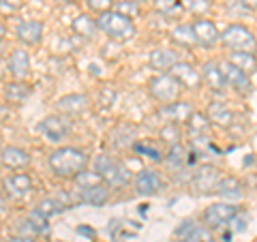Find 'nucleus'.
<instances>
[{
  "label": "nucleus",
  "instance_id": "nucleus-49",
  "mask_svg": "<svg viewBox=\"0 0 257 242\" xmlns=\"http://www.w3.org/2000/svg\"><path fill=\"white\" fill-rule=\"evenodd\" d=\"M255 172H257V161H255Z\"/></svg>",
  "mask_w": 257,
  "mask_h": 242
},
{
  "label": "nucleus",
  "instance_id": "nucleus-27",
  "mask_svg": "<svg viewBox=\"0 0 257 242\" xmlns=\"http://www.w3.org/2000/svg\"><path fill=\"white\" fill-rule=\"evenodd\" d=\"M172 41L180 47H191L197 45V37H195V30H193V24H178L174 30H172Z\"/></svg>",
  "mask_w": 257,
  "mask_h": 242
},
{
  "label": "nucleus",
  "instance_id": "nucleus-23",
  "mask_svg": "<svg viewBox=\"0 0 257 242\" xmlns=\"http://www.w3.org/2000/svg\"><path fill=\"white\" fill-rule=\"evenodd\" d=\"M206 116H208V120H210L212 125L221 127V129L229 127L231 123H234V111H231L227 107V103H223V101H210L208 103Z\"/></svg>",
  "mask_w": 257,
  "mask_h": 242
},
{
  "label": "nucleus",
  "instance_id": "nucleus-8",
  "mask_svg": "<svg viewBox=\"0 0 257 242\" xmlns=\"http://www.w3.org/2000/svg\"><path fill=\"white\" fill-rule=\"evenodd\" d=\"M3 193L7 195V199H13V201H22L32 195V191H35V182H32L30 174L26 172H15V174H9L5 176L3 180Z\"/></svg>",
  "mask_w": 257,
  "mask_h": 242
},
{
  "label": "nucleus",
  "instance_id": "nucleus-9",
  "mask_svg": "<svg viewBox=\"0 0 257 242\" xmlns=\"http://www.w3.org/2000/svg\"><path fill=\"white\" fill-rule=\"evenodd\" d=\"M133 187H135V191H138V195L152 197V195H159V193L165 189V180H163V176H161L157 169L146 167V169H142V172L135 176Z\"/></svg>",
  "mask_w": 257,
  "mask_h": 242
},
{
  "label": "nucleus",
  "instance_id": "nucleus-39",
  "mask_svg": "<svg viewBox=\"0 0 257 242\" xmlns=\"http://www.w3.org/2000/svg\"><path fill=\"white\" fill-rule=\"evenodd\" d=\"M26 219H28L32 225H35L39 233H47V231H50V225H47V221H50V219H47V216H43L41 212L37 210V208L26 214Z\"/></svg>",
  "mask_w": 257,
  "mask_h": 242
},
{
  "label": "nucleus",
  "instance_id": "nucleus-51",
  "mask_svg": "<svg viewBox=\"0 0 257 242\" xmlns=\"http://www.w3.org/2000/svg\"><path fill=\"white\" fill-rule=\"evenodd\" d=\"M114 3H118V0H114Z\"/></svg>",
  "mask_w": 257,
  "mask_h": 242
},
{
  "label": "nucleus",
  "instance_id": "nucleus-7",
  "mask_svg": "<svg viewBox=\"0 0 257 242\" xmlns=\"http://www.w3.org/2000/svg\"><path fill=\"white\" fill-rule=\"evenodd\" d=\"M223 172L219 167H214L210 163H204L199 165L195 172L191 174V187L193 191L197 193V195H212V193L216 191V184L221 182V176Z\"/></svg>",
  "mask_w": 257,
  "mask_h": 242
},
{
  "label": "nucleus",
  "instance_id": "nucleus-33",
  "mask_svg": "<svg viewBox=\"0 0 257 242\" xmlns=\"http://www.w3.org/2000/svg\"><path fill=\"white\" fill-rule=\"evenodd\" d=\"M73 182H75L77 191H82V189H88V187H94V184H101L103 178L94 172V169H84L82 174H77V176H75Z\"/></svg>",
  "mask_w": 257,
  "mask_h": 242
},
{
  "label": "nucleus",
  "instance_id": "nucleus-20",
  "mask_svg": "<svg viewBox=\"0 0 257 242\" xmlns=\"http://www.w3.org/2000/svg\"><path fill=\"white\" fill-rule=\"evenodd\" d=\"M176 62H180L178 54H176L174 50H167V47H157V50H152L150 56H148L150 69L161 71V73H170Z\"/></svg>",
  "mask_w": 257,
  "mask_h": 242
},
{
  "label": "nucleus",
  "instance_id": "nucleus-31",
  "mask_svg": "<svg viewBox=\"0 0 257 242\" xmlns=\"http://www.w3.org/2000/svg\"><path fill=\"white\" fill-rule=\"evenodd\" d=\"M155 11L167 20H178L184 11V5L180 0H155Z\"/></svg>",
  "mask_w": 257,
  "mask_h": 242
},
{
  "label": "nucleus",
  "instance_id": "nucleus-32",
  "mask_svg": "<svg viewBox=\"0 0 257 242\" xmlns=\"http://www.w3.org/2000/svg\"><path fill=\"white\" fill-rule=\"evenodd\" d=\"M64 208H67V204H64V201L56 199V197H45V199H41V201H39L37 210L41 212L43 216H47V219H52V216L60 214V212L64 210Z\"/></svg>",
  "mask_w": 257,
  "mask_h": 242
},
{
  "label": "nucleus",
  "instance_id": "nucleus-50",
  "mask_svg": "<svg viewBox=\"0 0 257 242\" xmlns=\"http://www.w3.org/2000/svg\"><path fill=\"white\" fill-rule=\"evenodd\" d=\"M138 3H146V0H138Z\"/></svg>",
  "mask_w": 257,
  "mask_h": 242
},
{
  "label": "nucleus",
  "instance_id": "nucleus-44",
  "mask_svg": "<svg viewBox=\"0 0 257 242\" xmlns=\"http://www.w3.org/2000/svg\"><path fill=\"white\" fill-rule=\"evenodd\" d=\"M240 3H242L244 7H246V9H257V0H240Z\"/></svg>",
  "mask_w": 257,
  "mask_h": 242
},
{
  "label": "nucleus",
  "instance_id": "nucleus-3",
  "mask_svg": "<svg viewBox=\"0 0 257 242\" xmlns=\"http://www.w3.org/2000/svg\"><path fill=\"white\" fill-rule=\"evenodd\" d=\"M94 172L101 176L103 182H105L109 189H122L131 182V172L126 169V165L109 155L94 157Z\"/></svg>",
  "mask_w": 257,
  "mask_h": 242
},
{
  "label": "nucleus",
  "instance_id": "nucleus-25",
  "mask_svg": "<svg viewBox=\"0 0 257 242\" xmlns=\"http://www.w3.org/2000/svg\"><path fill=\"white\" fill-rule=\"evenodd\" d=\"M71 30H73L77 37L90 41V39L96 35L99 26H96V20L92 18L90 13H79V15H75V18H73V22H71Z\"/></svg>",
  "mask_w": 257,
  "mask_h": 242
},
{
  "label": "nucleus",
  "instance_id": "nucleus-11",
  "mask_svg": "<svg viewBox=\"0 0 257 242\" xmlns=\"http://www.w3.org/2000/svg\"><path fill=\"white\" fill-rule=\"evenodd\" d=\"M170 73L178 79V84L182 86V90H199L204 84V79H202V71H197L195 67H193L191 62H176Z\"/></svg>",
  "mask_w": 257,
  "mask_h": 242
},
{
  "label": "nucleus",
  "instance_id": "nucleus-14",
  "mask_svg": "<svg viewBox=\"0 0 257 242\" xmlns=\"http://www.w3.org/2000/svg\"><path fill=\"white\" fill-rule=\"evenodd\" d=\"M219 67L223 71V75H225V82H227V88H234L236 92L240 94H246V92H251V79H248L246 73H242L238 67H234L229 60H219Z\"/></svg>",
  "mask_w": 257,
  "mask_h": 242
},
{
  "label": "nucleus",
  "instance_id": "nucleus-46",
  "mask_svg": "<svg viewBox=\"0 0 257 242\" xmlns=\"http://www.w3.org/2000/svg\"><path fill=\"white\" fill-rule=\"evenodd\" d=\"M176 242H189V240H182V238H178V240H176Z\"/></svg>",
  "mask_w": 257,
  "mask_h": 242
},
{
  "label": "nucleus",
  "instance_id": "nucleus-38",
  "mask_svg": "<svg viewBox=\"0 0 257 242\" xmlns=\"http://www.w3.org/2000/svg\"><path fill=\"white\" fill-rule=\"evenodd\" d=\"M246 223H248V214L240 208V210L231 216V221L227 223V229L231 231V233H240V231H244V227H246Z\"/></svg>",
  "mask_w": 257,
  "mask_h": 242
},
{
  "label": "nucleus",
  "instance_id": "nucleus-26",
  "mask_svg": "<svg viewBox=\"0 0 257 242\" xmlns=\"http://www.w3.org/2000/svg\"><path fill=\"white\" fill-rule=\"evenodd\" d=\"M191 157H193L191 152H189V150L184 148L182 144L178 142V144H172L170 150H167V155H165V163L170 165L172 169H178V172H180V169H182L184 165H187V163H193V159H191Z\"/></svg>",
  "mask_w": 257,
  "mask_h": 242
},
{
  "label": "nucleus",
  "instance_id": "nucleus-12",
  "mask_svg": "<svg viewBox=\"0 0 257 242\" xmlns=\"http://www.w3.org/2000/svg\"><path fill=\"white\" fill-rule=\"evenodd\" d=\"M43 32H45V24L39 20H22L15 28V37L18 41L26 47H37L43 41Z\"/></svg>",
  "mask_w": 257,
  "mask_h": 242
},
{
  "label": "nucleus",
  "instance_id": "nucleus-16",
  "mask_svg": "<svg viewBox=\"0 0 257 242\" xmlns=\"http://www.w3.org/2000/svg\"><path fill=\"white\" fill-rule=\"evenodd\" d=\"M7 67H9V73L13 79L24 82L30 75V54L24 47H18L9 54V60H7Z\"/></svg>",
  "mask_w": 257,
  "mask_h": 242
},
{
  "label": "nucleus",
  "instance_id": "nucleus-30",
  "mask_svg": "<svg viewBox=\"0 0 257 242\" xmlns=\"http://www.w3.org/2000/svg\"><path fill=\"white\" fill-rule=\"evenodd\" d=\"M133 152H138L140 157H148V159H152L155 163H163V161H165V152L161 150L157 144H152L150 140L133 142Z\"/></svg>",
  "mask_w": 257,
  "mask_h": 242
},
{
  "label": "nucleus",
  "instance_id": "nucleus-45",
  "mask_svg": "<svg viewBox=\"0 0 257 242\" xmlns=\"http://www.w3.org/2000/svg\"><path fill=\"white\" fill-rule=\"evenodd\" d=\"M3 52H5V43H0V56H3Z\"/></svg>",
  "mask_w": 257,
  "mask_h": 242
},
{
  "label": "nucleus",
  "instance_id": "nucleus-24",
  "mask_svg": "<svg viewBox=\"0 0 257 242\" xmlns=\"http://www.w3.org/2000/svg\"><path fill=\"white\" fill-rule=\"evenodd\" d=\"M30 94H32V88L26 82H18V79L7 82L5 88H3V96L9 105H22Z\"/></svg>",
  "mask_w": 257,
  "mask_h": 242
},
{
  "label": "nucleus",
  "instance_id": "nucleus-35",
  "mask_svg": "<svg viewBox=\"0 0 257 242\" xmlns=\"http://www.w3.org/2000/svg\"><path fill=\"white\" fill-rule=\"evenodd\" d=\"M114 11H118V13L126 15V18L135 20L140 15V3H138V0H118V3L114 5Z\"/></svg>",
  "mask_w": 257,
  "mask_h": 242
},
{
  "label": "nucleus",
  "instance_id": "nucleus-40",
  "mask_svg": "<svg viewBox=\"0 0 257 242\" xmlns=\"http://www.w3.org/2000/svg\"><path fill=\"white\" fill-rule=\"evenodd\" d=\"M7 212H9V199H7V195L0 191V216H5Z\"/></svg>",
  "mask_w": 257,
  "mask_h": 242
},
{
  "label": "nucleus",
  "instance_id": "nucleus-19",
  "mask_svg": "<svg viewBox=\"0 0 257 242\" xmlns=\"http://www.w3.org/2000/svg\"><path fill=\"white\" fill-rule=\"evenodd\" d=\"M109 197H111V189L107 187L105 182L77 191V201H82V204H88V206H94V208L105 206L107 201H109Z\"/></svg>",
  "mask_w": 257,
  "mask_h": 242
},
{
  "label": "nucleus",
  "instance_id": "nucleus-28",
  "mask_svg": "<svg viewBox=\"0 0 257 242\" xmlns=\"http://www.w3.org/2000/svg\"><path fill=\"white\" fill-rule=\"evenodd\" d=\"M227 60L246 75H253L257 71V56L253 52H229Z\"/></svg>",
  "mask_w": 257,
  "mask_h": 242
},
{
  "label": "nucleus",
  "instance_id": "nucleus-22",
  "mask_svg": "<svg viewBox=\"0 0 257 242\" xmlns=\"http://www.w3.org/2000/svg\"><path fill=\"white\" fill-rule=\"evenodd\" d=\"M159 114L170 120L172 125H176V123L187 125V120L193 114V107H191V103H187V101H174V103H167V105L161 107Z\"/></svg>",
  "mask_w": 257,
  "mask_h": 242
},
{
  "label": "nucleus",
  "instance_id": "nucleus-29",
  "mask_svg": "<svg viewBox=\"0 0 257 242\" xmlns=\"http://www.w3.org/2000/svg\"><path fill=\"white\" fill-rule=\"evenodd\" d=\"M210 129H212V123L208 120L206 114H202V111H197V114L193 111L191 118L187 120V131H189V135H193V137H206Z\"/></svg>",
  "mask_w": 257,
  "mask_h": 242
},
{
  "label": "nucleus",
  "instance_id": "nucleus-15",
  "mask_svg": "<svg viewBox=\"0 0 257 242\" xmlns=\"http://www.w3.org/2000/svg\"><path fill=\"white\" fill-rule=\"evenodd\" d=\"M0 165L11 172H22L30 165V155L20 146H5L0 150Z\"/></svg>",
  "mask_w": 257,
  "mask_h": 242
},
{
  "label": "nucleus",
  "instance_id": "nucleus-43",
  "mask_svg": "<svg viewBox=\"0 0 257 242\" xmlns=\"http://www.w3.org/2000/svg\"><path fill=\"white\" fill-rule=\"evenodd\" d=\"M77 233H84V236H90V238H94V236H96V231H92L90 227H86V225H82V227H77Z\"/></svg>",
  "mask_w": 257,
  "mask_h": 242
},
{
  "label": "nucleus",
  "instance_id": "nucleus-4",
  "mask_svg": "<svg viewBox=\"0 0 257 242\" xmlns=\"http://www.w3.org/2000/svg\"><path fill=\"white\" fill-rule=\"evenodd\" d=\"M221 45L227 52H255L257 39L242 24H229L221 32Z\"/></svg>",
  "mask_w": 257,
  "mask_h": 242
},
{
  "label": "nucleus",
  "instance_id": "nucleus-47",
  "mask_svg": "<svg viewBox=\"0 0 257 242\" xmlns=\"http://www.w3.org/2000/svg\"><path fill=\"white\" fill-rule=\"evenodd\" d=\"M0 150H3V137H0Z\"/></svg>",
  "mask_w": 257,
  "mask_h": 242
},
{
  "label": "nucleus",
  "instance_id": "nucleus-2",
  "mask_svg": "<svg viewBox=\"0 0 257 242\" xmlns=\"http://www.w3.org/2000/svg\"><path fill=\"white\" fill-rule=\"evenodd\" d=\"M96 26L103 35L109 37V41H116V43H124V41H131L135 37V22L131 18H126V15L118 13V11H107L96 18Z\"/></svg>",
  "mask_w": 257,
  "mask_h": 242
},
{
  "label": "nucleus",
  "instance_id": "nucleus-6",
  "mask_svg": "<svg viewBox=\"0 0 257 242\" xmlns=\"http://www.w3.org/2000/svg\"><path fill=\"white\" fill-rule=\"evenodd\" d=\"M240 208L236 204H231V201H216V204L208 206L206 210L202 212V223L206 225L208 229L212 231H219L223 227H227V223L231 221V216H234Z\"/></svg>",
  "mask_w": 257,
  "mask_h": 242
},
{
  "label": "nucleus",
  "instance_id": "nucleus-1",
  "mask_svg": "<svg viewBox=\"0 0 257 242\" xmlns=\"http://www.w3.org/2000/svg\"><path fill=\"white\" fill-rule=\"evenodd\" d=\"M47 163H50V169H52V174L56 176V178L73 180L77 174H82L84 169H88L90 157H88V152H84L82 148L60 146L50 155Z\"/></svg>",
  "mask_w": 257,
  "mask_h": 242
},
{
  "label": "nucleus",
  "instance_id": "nucleus-5",
  "mask_svg": "<svg viewBox=\"0 0 257 242\" xmlns=\"http://www.w3.org/2000/svg\"><path fill=\"white\" fill-rule=\"evenodd\" d=\"M180 90L182 86L178 84V79H176L172 73H159L155 75L148 82V92L155 101L163 103V105H167V103H174L178 101L180 96Z\"/></svg>",
  "mask_w": 257,
  "mask_h": 242
},
{
  "label": "nucleus",
  "instance_id": "nucleus-42",
  "mask_svg": "<svg viewBox=\"0 0 257 242\" xmlns=\"http://www.w3.org/2000/svg\"><path fill=\"white\" fill-rule=\"evenodd\" d=\"M7 35H9V28H7V24L0 20V43L7 41Z\"/></svg>",
  "mask_w": 257,
  "mask_h": 242
},
{
  "label": "nucleus",
  "instance_id": "nucleus-17",
  "mask_svg": "<svg viewBox=\"0 0 257 242\" xmlns=\"http://www.w3.org/2000/svg\"><path fill=\"white\" fill-rule=\"evenodd\" d=\"M193 30H195V37H197V45H204V47H212L216 43H221V32L216 28V24L210 20H195L193 22Z\"/></svg>",
  "mask_w": 257,
  "mask_h": 242
},
{
  "label": "nucleus",
  "instance_id": "nucleus-34",
  "mask_svg": "<svg viewBox=\"0 0 257 242\" xmlns=\"http://www.w3.org/2000/svg\"><path fill=\"white\" fill-rule=\"evenodd\" d=\"M182 5H184V9L193 13L195 18H204V15L210 13V9H212L210 0H182Z\"/></svg>",
  "mask_w": 257,
  "mask_h": 242
},
{
  "label": "nucleus",
  "instance_id": "nucleus-10",
  "mask_svg": "<svg viewBox=\"0 0 257 242\" xmlns=\"http://www.w3.org/2000/svg\"><path fill=\"white\" fill-rule=\"evenodd\" d=\"M71 127H69V120L64 118L62 114H50L45 116L41 123H39V133H41L47 142L52 144H60L64 137L69 135Z\"/></svg>",
  "mask_w": 257,
  "mask_h": 242
},
{
  "label": "nucleus",
  "instance_id": "nucleus-36",
  "mask_svg": "<svg viewBox=\"0 0 257 242\" xmlns=\"http://www.w3.org/2000/svg\"><path fill=\"white\" fill-rule=\"evenodd\" d=\"M24 0H0V18H13L24 9Z\"/></svg>",
  "mask_w": 257,
  "mask_h": 242
},
{
  "label": "nucleus",
  "instance_id": "nucleus-41",
  "mask_svg": "<svg viewBox=\"0 0 257 242\" xmlns=\"http://www.w3.org/2000/svg\"><path fill=\"white\" fill-rule=\"evenodd\" d=\"M7 242H37V238H30V236H18V233H13V236L7 238Z\"/></svg>",
  "mask_w": 257,
  "mask_h": 242
},
{
  "label": "nucleus",
  "instance_id": "nucleus-37",
  "mask_svg": "<svg viewBox=\"0 0 257 242\" xmlns=\"http://www.w3.org/2000/svg\"><path fill=\"white\" fill-rule=\"evenodd\" d=\"M114 0H86V9H88V13H94L96 18L99 15H103V13H107V11H111L114 9Z\"/></svg>",
  "mask_w": 257,
  "mask_h": 242
},
{
  "label": "nucleus",
  "instance_id": "nucleus-13",
  "mask_svg": "<svg viewBox=\"0 0 257 242\" xmlns=\"http://www.w3.org/2000/svg\"><path fill=\"white\" fill-rule=\"evenodd\" d=\"M56 107H58V114H62V116H82L90 109V96L84 92L64 94L58 99Z\"/></svg>",
  "mask_w": 257,
  "mask_h": 242
},
{
  "label": "nucleus",
  "instance_id": "nucleus-21",
  "mask_svg": "<svg viewBox=\"0 0 257 242\" xmlns=\"http://www.w3.org/2000/svg\"><path fill=\"white\" fill-rule=\"evenodd\" d=\"M214 195L223 197L225 201H231V204H236L238 199H242L244 187H242V182H240V178H236V176H223L221 182L216 184Z\"/></svg>",
  "mask_w": 257,
  "mask_h": 242
},
{
  "label": "nucleus",
  "instance_id": "nucleus-18",
  "mask_svg": "<svg viewBox=\"0 0 257 242\" xmlns=\"http://www.w3.org/2000/svg\"><path fill=\"white\" fill-rule=\"evenodd\" d=\"M202 79L214 94H225V90H227V82H225V75L219 67V62L208 60L202 67Z\"/></svg>",
  "mask_w": 257,
  "mask_h": 242
},
{
  "label": "nucleus",
  "instance_id": "nucleus-48",
  "mask_svg": "<svg viewBox=\"0 0 257 242\" xmlns=\"http://www.w3.org/2000/svg\"><path fill=\"white\" fill-rule=\"evenodd\" d=\"M67 3H79V0H67Z\"/></svg>",
  "mask_w": 257,
  "mask_h": 242
}]
</instances>
